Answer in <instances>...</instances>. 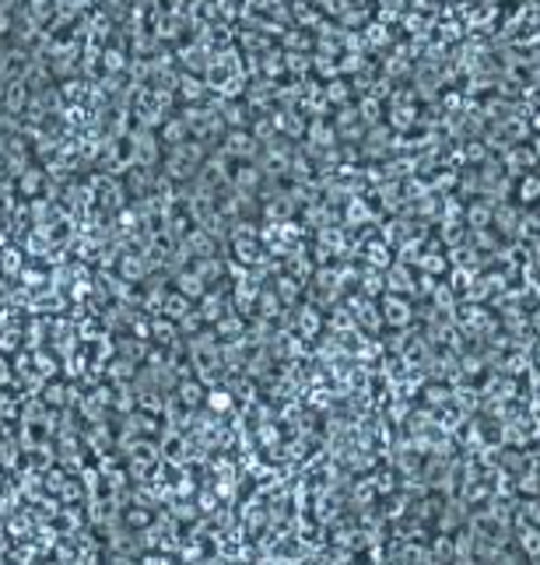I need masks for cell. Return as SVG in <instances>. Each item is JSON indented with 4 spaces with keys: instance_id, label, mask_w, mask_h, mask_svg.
Returning a JSON list of instances; mask_svg holds the SVG:
<instances>
[]
</instances>
